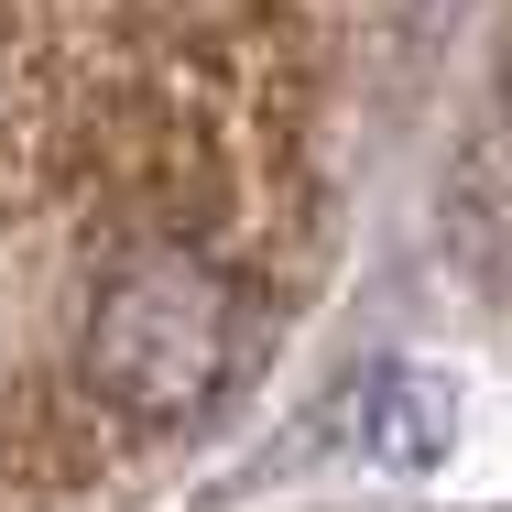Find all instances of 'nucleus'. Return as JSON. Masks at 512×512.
I'll list each match as a JSON object with an SVG mask.
<instances>
[{"mask_svg":"<svg viewBox=\"0 0 512 512\" xmlns=\"http://www.w3.org/2000/svg\"><path fill=\"white\" fill-rule=\"evenodd\" d=\"M88 393L120 414H142V425H175V414H197L218 382H229V360H240V284L207 262L197 240H131L120 262L99 273V295H88Z\"/></svg>","mask_w":512,"mask_h":512,"instance_id":"f257e3e1","label":"nucleus"},{"mask_svg":"<svg viewBox=\"0 0 512 512\" xmlns=\"http://www.w3.org/2000/svg\"><path fill=\"white\" fill-rule=\"evenodd\" d=\"M360 436L393 458V469H425L447 447V382L436 371H371L360 382Z\"/></svg>","mask_w":512,"mask_h":512,"instance_id":"f03ea898","label":"nucleus"},{"mask_svg":"<svg viewBox=\"0 0 512 512\" xmlns=\"http://www.w3.org/2000/svg\"><path fill=\"white\" fill-rule=\"evenodd\" d=\"M502 120H512V88H502Z\"/></svg>","mask_w":512,"mask_h":512,"instance_id":"7ed1b4c3","label":"nucleus"}]
</instances>
